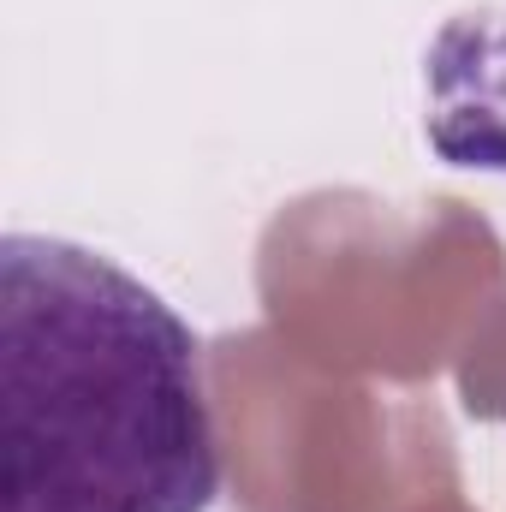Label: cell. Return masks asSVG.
Listing matches in <instances>:
<instances>
[{"label":"cell","mask_w":506,"mask_h":512,"mask_svg":"<svg viewBox=\"0 0 506 512\" xmlns=\"http://www.w3.org/2000/svg\"><path fill=\"white\" fill-rule=\"evenodd\" d=\"M0 512H209L221 489L203 346L120 262L0 245Z\"/></svg>","instance_id":"6da1fadb"}]
</instances>
